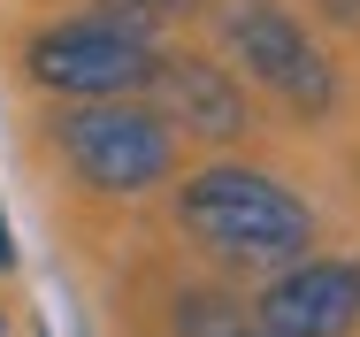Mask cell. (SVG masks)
<instances>
[{
    "instance_id": "cell-1",
    "label": "cell",
    "mask_w": 360,
    "mask_h": 337,
    "mask_svg": "<svg viewBox=\"0 0 360 337\" xmlns=\"http://www.w3.org/2000/svg\"><path fill=\"white\" fill-rule=\"evenodd\" d=\"M169 222L200 261L238 269V276H269L299 253H314V207L253 161H207L192 177L176 169L169 177Z\"/></svg>"
},
{
    "instance_id": "cell-2",
    "label": "cell",
    "mask_w": 360,
    "mask_h": 337,
    "mask_svg": "<svg viewBox=\"0 0 360 337\" xmlns=\"http://www.w3.org/2000/svg\"><path fill=\"white\" fill-rule=\"evenodd\" d=\"M46 138L92 200H146L184 169V138L153 100H54Z\"/></svg>"
},
{
    "instance_id": "cell-3",
    "label": "cell",
    "mask_w": 360,
    "mask_h": 337,
    "mask_svg": "<svg viewBox=\"0 0 360 337\" xmlns=\"http://www.w3.org/2000/svg\"><path fill=\"white\" fill-rule=\"evenodd\" d=\"M153 62L161 46L108 15H62L23 39V77L46 100H139L153 84Z\"/></svg>"
},
{
    "instance_id": "cell-4",
    "label": "cell",
    "mask_w": 360,
    "mask_h": 337,
    "mask_svg": "<svg viewBox=\"0 0 360 337\" xmlns=\"http://www.w3.org/2000/svg\"><path fill=\"white\" fill-rule=\"evenodd\" d=\"M215 31H222V54L261 92H276L299 123H330L338 115V69H330V54L314 46V31L284 0H230Z\"/></svg>"
},
{
    "instance_id": "cell-5",
    "label": "cell",
    "mask_w": 360,
    "mask_h": 337,
    "mask_svg": "<svg viewBox=\"0 0 360 337\" xmlns=\"http://www.w3.org/2000/svg\"><path fill=\"white\" fill-rule=\"evenodd\" d=\"M139 100L161 108V123L176 138H200V146H245L253 138V100L238 84V69H222L215 54H161L153 62V84Z\"/></svg>"
},
{
    "instance_id": "cell-6",
    "label": "cell",
    "mask_w": 360,
    "mask_h": 337,
    "mask_svg": "<svg viewBox=\"0 0 360 337\" xmlns=\"http://www.w3.org/2000/svg\"><path fill=\"white\" fill-rule=\"evenodd\" d=\"M253 322L276 337H353L360 330V276L353 261H314L299 253L284 269H269L261 299H253Z\"/></svg>"
},
{
    "instance_id": "cell-7",
    "label": "cell",
    "mask_w": 360,
    "mask_h": 337,
    "mask_svg": "<svg viewBox=\"0 0 360 337\" xmlns=\"http://www.w3.org/2000/svg\"><path fill=\"white\" fill-rule=\"evenodd\" d=\"M92 15L131 23V31H146V39H161V31L192 23V15H200V0H92Z\"/></svg>"
},
{
    "instance_id": "cell-8",
    "label": "cell",
    "mask_w": 360,
    "mask_h": 337,
    "mask_svg": "<svg viewBox=\"0 0 360 337\" xmlns=\"http://www.w3.org/2000/svg\"><path fill=\"white\" fill-rule=\"evenodd\" d=\"M15 261H23V253H15V230H8V215H0V276L15 269Z\"/></svg>"
},
{
    "instance_id": "cell-9",
    "label": "cell",
    "mask_w": 360,
    "mask_h": 337,
    "mask_svg": "<svg viewBox=\"0 0 360 337\" xmlns=\"http://www.w3.org/2000/svg\"><path fill=\"white\" fill-rule=\"evenodd\" d=\"M207 337H276V330H261V322H222V330H207Z\"/></svg>"
},
{
    "instance_id": "cell-10",
    "label": "cell",
    "mask_w": 360,
    "mask_h": 337,
    "mask_svg": "<svg viewBox=\"0 0 360 337\" xmlns=\"http://www.w3.org/2000/svg\"><path fill=\"white\" fill-rule=\"evenodd\" d=\"M0 337H8V314H0Z\"/></svg>"
},
{
    "instance_id": "cell-11",
    "label": "cell",
    "mask_w": 360,
    "mask_h": 337,
    "mask_svg": "<svg viewBox=\"0 0 360 337\" xmlns=\"http://www.w3.org/2000/svg\"><path fill=\"white\" fill-rule=\"evenodd\" d=\"M353 276H360V261H353Z\"/></svg>"
}]
</instances>
